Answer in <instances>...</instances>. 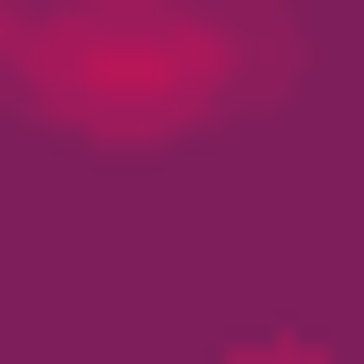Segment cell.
<instances>
[{
    "label": "cell",
    "mask_w": 364,
    "mask_h": 364,
    "mask_svg": "<svg viewBox=\"0 0 364 364\" xmlns=\"http://www.w3.org/2000/svg\"><path fill=\"white\" fill-rule=\"evenodd\" d=\"M295 70V35L260 0H35L0 18V87L70 139H191V122L260 105Z\"/></svg>",
    "instance_id": "obj_1"
},
{
    "label": "cell",
    "mask_w": 364,
    "mask_h": 364,
    "mask_svg": "<svg viewBox=\"0 0 364 364\" xmlns=\"http://www.w3.org/2000/svg\"><path fill=\"white\" fill-rule=\"evenodd\" d=\"M260 364H295V347H260Z\"/></svg>",
    "instance_id": "obj_2"
}]
</instances>
